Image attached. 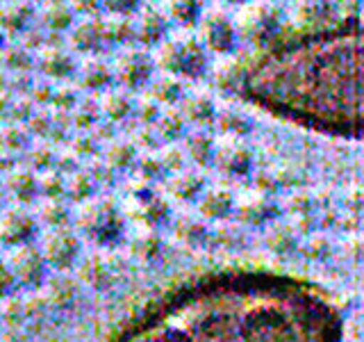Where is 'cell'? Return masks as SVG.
Returning a JSON list of instances; mask_svg holds the SVG:
<instances>
[{
    "label": "cell",
    "mask_w": 364,
    "mask_h": 342,
    "mask_svg": "<svg viewBox=\"0 0 364 342\" xmlns=\"http://www.w3.org/2000/svg\"><path fill=\"white\" fill-rule=\"evenodd\" d=\"M180 342H341L344 319L318 285L269 269H219L148 308Z\"/></svg>",
    "instance_id": "1"
},
{
    "label": "cell",
    "mask_w": 364,
    "mask_h": 342,
    "mask_svg": "<svg viewBox=\"0 0 364 342\" xmlns=\"http://www.w3.org/2000/svg\"><path fill=\"white\" fill-rule=\"evenodd\" d=\"M223 85L301 128L364 142V26L344 21L276 39L225 71Z\"/></svg>",
    "instance_id": "2"
},
{
    "label": "cell",
    "mask_w": 364,
    "mask_h": 342,
    "mask_svg": "<svg viewBox=\"0 0 364 342\" xmlns=\"http://www.w3.org/2000/svg\"><path fill=\"white\" fill-rule=\"evenodd\" d=\"M117 342H180L171 328H166L159 319H155L151 313H144L139 319L123 331L117 338Z\"/></svg>",
    "instance_id": "8"
},
{
    "label": "cell",
    "mask_w": 364,
    "mask_h": 342,
    "mask_svg": "<svg viewBox=\"0 0 364 342\" xmlns=\"http://www.w3.org/2000/svg\"><path fill=\"white\" fill-rule=\"evenodd\" d=\"M3 3H9V0H0V5H3Z\"/></svg>",
    "instance_id": "22"
},
{
    "label": "cell",
    "mask_w": 364,
    "mask_h": 342,
    "mask_svg": "<svg viewBox=\"0 0 364 342\" xmlns=\"http://www.w3.org/2000/svg\"><path fill=\"white\" fill-rule=\"evenodd\" d=\"M141 0H100V7L114 16H130L139 9Z\"/></svg>",
    "instance_id": "15"
},
{
    "label": "cell",
    "mask_w": 364,
    "mask_h": 342,
    "mask_svg": "<svg viewBox=\"0 0 364 342\" xmlns=\"http://www.w3.org/2000/svg\"><path fill=\"white\" fill-rule=\"evenodd\" d=\"M85 76L89 83H105V80H109V68L100 62H89L85 64Z\"/></svg>",
    "instance_id": "17"
},
{
    "label": "cell",
    "mask_w": 364,
    "mask_h": 342,
    "mask_svg": "<svg viewBox=\"0 0 364 342\" xmlns=\"http://www.w3.org/2000/svg\"><path fill=\"white\" fill-rule=\"evenodd\" d=\"M30 3H32V0H30ZM37 3H41V5H43V3H48V0H37Z\"/></svg>",
    "instance_id": "21"
},
{
    "label": "cell",
    "mask_w": 364,
    "mask_h": 342,
    "mask_svg": "<svg viewBox=\"0 0 364 342\" xmlns=\"http://www.w3.org/2000/svg\"><path fill=\"white\" fill-rule=\"evenodd\" d=\"M162 14L178 26H193L203 14L200 0H164Z\"/></svg>",
    "instance_id": "14"
},
{
    "label": "cell",
    "mask_w": 364,
    "mask_h": 342,
    "mask_svg": "<svg viewBox=\"0 0 364 342\" xmlns=\"http://www.w3.org/2000/svg\"><path fill=\"white\" fill-rule=\"evenodd\" d=\"M71 43L80 53H96L102 46H107L105 26H102V16L82 19L71 28Z\"/></svg>",
    "instance_id": "9"
},
{
    "label": "cell",
    "mask_w": 364,
    "mask_h": 342,
    "mask_svg": "<svg viewBox=\"0 0 364 342\" xmlns=\"http://www.w3.org/2000/svg\"><path fill=\"white\" fill-rule=\"evenodd\" d=\"M39 19L41 26L50 32H66L75 26V11L66 0H48V3H43Z\"/></svg>",
    "instance_id": "11"
},
{
    "label": "cell",
    "mask_w": 364,
    "mask_h": 342,
    "mask_svg": "<svg viewBox=\"0 0 364 342\" xmlns=\"http://www.w3.org/2000/svg\"><path fill=\"white\" fill-rule=\"evenodd\" d=\"M114 71L125 85H141L153 71V60L141 48H123L114 60Z\"/></svg>",
    "instance_id": "7"
},
{
    "label": "cell",
    "mask_w": 364,
    "mask_h": 342,
    "mask_svg": "<svg viewBox=\"0 0 364 342\" xmlns=\"http://www.w3.org/2000/svg\"><path fill=\"white\" fill-rule=\"evenodd\" d=\"M134 39L144 46H159L168 37V19L157 9H144L132 21Z\"/></svg>",
    "instance_id": "10"
},
{
    "label": "cell",
    "mask_w": 364,
    "mask_h": 342,
    "mask_svg": "<svg viewBox=\"0 0 364 342\" xmlns=\"http://www.w3.org/2000/svg\"><path fill=\"white\" fill-rule=\"evenodd\" d=\"M3 37H5V30L0 28V46H3Z\"/></svg>",
    "instance_id": "19"
},
{
    "label": "cell",
    "mask_w": 364,
    "mask_h": 342,
    "mask_svg": "<svg viewBox=\"0 0 364 342\" xmlns=\"http://www.w3.org/2000/svg\"><path fill=\"white\" fill-rule=\"evenodd\" d=\"M205 46L198 34L189 30L168 32V37L157 46L155 62L168 73L198 78L205 73L208 57H205Z\"/></svg>",
    "instance_id": "3"
},
{
    "label": "cell",
    "mask_w": 364,
    "mask_h": 342,
    "mask_svg": "<svg viewBox=\"0 0 364 342\" xmlns=\"http://www.w3.org/2000/svg\"><path fill=\"white\" fill-rule=\"evenodd\" d=\"M228 3H232V5H244V3H248V0H228Z\"/></svg>",
    "instance_id": "18"
},
{
    "label": "cell",
    "mask_w": 364,
    "mask_h": 342,
    "mask_svg": "<svg viewBox=\"0 0 364 342\" xmlns=\"http://www.w3.org/2000/svg\"><path fill=\"white\" fill-rule=\"evenodd\" d=\"M198 37L208 51L214 53H230L237 46V28L235 21L228 19L219 9H203L198 19Z\"/></svg>",
    "instance_id": "5"
},
{
    "label": "cell",
    "mask_w": 364,
    "mask_h": 342,
    "mask_svg": "<svg viewBox=\"0 0 364 342\" xmlns=\"http://www.w3.org/2000/svg\"><path fill=\"white\" fill-rule=\"evenodd\" d=\"M335 14H339L335 0H299L294 7V21L299 23L301 32L330 28Z\"/></svg>",
    "instance_id": "6"
},
{
    "label": "cell",
    "mask_w": 364,
    "mask_h": 342,
    "mask_svg": "<svg viewBox=\"0 0 364 342\" xmlns=\"http://www.w3.org/2000/svg\"><path fill=\"white\" fill-rule=\"evenodd\" d=\"M68 5H71V9L75 11V14L85 16V19H91L98 14L100 7V0H66Z\"/></svg>",
    "instance_id": "16"
},
{
    "label": "cell",
    "mask_w": 364,
    "mask_h": 342,
    "mask_svg": "<svg viewBox=\"0 0 364 342\" xmlns=\"http://www.w3.org/2000/svg\"><path fill=\"white\" fill-rule=\"evenodd\" d=\"M37 62H39L43 73L55 76V78H64L68 73H73V68H75L73 57L68 55L64 48H55V46H43L39 57H37Z\"/></svg>",
    "instance_id": "13"
},
{
    "label": "cell",
    "mask_w": 364,
    "mask_h": 342,
    "mask_svg": "<svg viewBox=\"0 0 364 342\" xmlns=\"http://www.w3.org/2000/svg\"><path fill=\"white\" fill-rule=\"evenodd\" d=\"M232 21L242 39L255 46H269L280 34L282 11L273 0H248L239 7Z\"/></svg>",
    "instance_id": "4"
},
{
    "label": "cell",
    "mask_w": 364,
    "mask_h": 342,
    "mask_svg": "<svg viewBox=\"0 0 364 342\" xmlns=\"http://www.w3.org/2000/svg\"><path fill=\"white\" fill-rule=\"evenodd\" d=\"M360 16H362V26H364V5H362V9H360Z\"/></svg>",
    "instance_id": "20"
},
{
    "label": "cell",
    "mask_w": 364,
    "mask_h": 342,
    "mask_svg": "<svg viewBox=\"0 0 364 342\" xmlns=\"http://www.w3.org/2000/svg\"><path fill=\"white\" fill-rule=\"evenodd\" d=\"M32 16L34 9L30 0H9V3L0 5V28L5 32L26 30Z\"/></svg>",
    "instance_id": "12"
}]
</instances>
